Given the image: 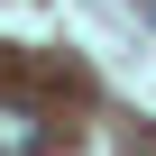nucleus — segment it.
Segmentation results:
<instances>
[{
	"label": "nucleus",
	"mask_w": 156,
	"mask_h": 156,
	"mask_svg": "<svg viewBox=\"0 0 156 156\" xmlns=\"http://www.w3.org/2000/svg\"><path fill=\"white\" fill-rule=\"evenodd\" d=\"M46 147V129L28 119V110H9V101H0V156H37Z\"/></svg>",
	"instance_id": "f257e3e1"
},
{
	"label": "nucleus",
	"mask_w": 156,
	"mask_h": 156,
	"mask_svg": "<svg viewBox=\"0 0 156 156\" xmlns=\"http://www.w3.org/2000/svg\"><path fill=\"white\" fill-rule=\"evenodd\" d=\"M138 9H147V19H156V0H138Z\"/></svg>",
	"instance_id": "f03ea898"
}]
</instances>
